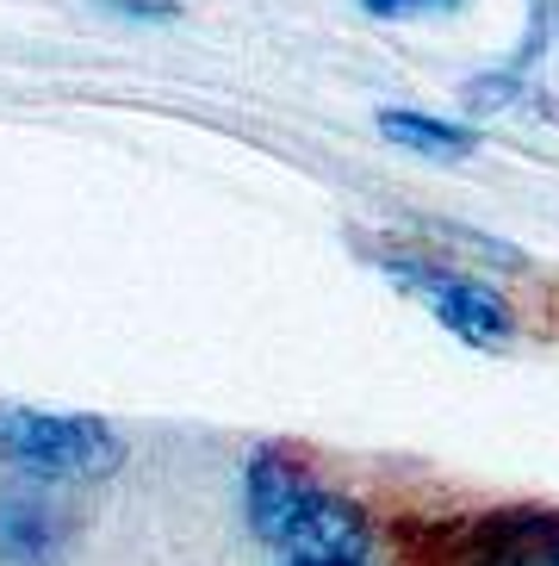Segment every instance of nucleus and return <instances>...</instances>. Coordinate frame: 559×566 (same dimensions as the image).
<instances>
[{
  "instance_id": "obj_10",
  "label": "nucleus",
  "mask_w": 559,
  "mask_h": 566,
  "mask_svg": "<svg viewBox=\"0 0 559 566\" xmlns=\"http://www.w3.org/2000/svg\"><path fill=\"white\" fill-rule=\"evenodd\" d=\"M286 566H373V560H286Z\"/></svg>"
},
{
  "instance_id": "obj_2",
  "label": "nucleus",
  "mask_w": 559,
  "mask_h": 566,
  "mask_svg": "<svg viewBox=\"0 0 559 566\" xmlns=\"http://www.w3.org/2000/svg\"><path fill=\"white\" fill-rule=\"evenodd\" d=\"M0 467L38 485H94L125 467V436L87 411H25L0 405Z\"/></svg>"
},
{
  "instance_id": "obj_9",
  "label": "nucleus",
  "mask_w": 559,
  "mask_h": 566,
  "mask_svg": "<svg viewBox=\"0 0 559 566\" xmlns=\"http://www.w3.org/2000/svg\"><path fill=\"white\" fill-rule=\"evenodd\" d=\"M373 19H404V13H454L466 0H361Z\"/></svg>"
},
{
  "instance_id": "obj_8",
  "label": "nucleus",
  "mask_w": 559,
  "mask_h": 566,
  "mask_svg": "<svg viewBox=\"0 0 559 566\" xmlns=\"http://www.w3.org/2000/svg\"><path fill=\"white\" fill-rule=\"evenodd\" d=\"M94 7L113 13V19H131V25H175V19H181L175 0H94Z\"/></svg>"
},
{
  "instance_id": "obj_6",
  "label": "nucleus",
  "mask_w": 559,
  "mask_h": 566,
  "mask_svg": "<svg viewBox=\"0 0 559 566\" xmlns=\"http://www.w3.org/2000/svg\"><path fill=\"white\" fill-rule=\"evenodd\" d=\"M497 530H504V548L516 566H559V511L510 504V511H497Z\"/></svg>"
},
{
  "instance_id": "obj_5",
  "label": "nucleus",
  "mask_w": 559,
  "mask_h": 566,
  "mask_svg": "<svg viewBox=\"0 0 559 566\" xmlns=\"http://www.w3.org/2000/svg\"><path fill=\"white\" fill-rule=\"evenodd\" d=\"M379 132H386V144H398V150H411V156H429V163H466L478 150L473 125L416 113V106H379Z\"/></svg>"
},
{
  "instance_id": "obj_4",
  "label": "nucleus",
  "mask_w": 559,
  "mask_h": 566,
  "mask_svg": "<svg viewBox=\"0 0 559 566\" xmlns=\"http://www.w3.org/2000/svg\"><path fill=\"white\" fill-rule=\"evenodd\" d=\"M68 535L75 516L50 492H0V566H56Z\"/></svg>"
},
{
  "instance_id": "obj_1",
  "label": "nucleus",
  "mask_w": 559,
  "mask_h": 566,
  "mask_svg": "<svg viewBox=\"0 0 559 566\" xmlns=\"http://www.w3.org/2000/svg\"><path fill=\"white\" fill-rule=\"evenodd\" d=\"M243 516L255 542L280 548L286 560H367L373 523L348 492L324 485L312 461L286 442H262L243 467Z\"/></svg>"
},
{
  "instance_id": "obj_3",
  "label": "nucleus",
  "mask_w": 559,
  "mask_h": 566,
  "mask_svg": "<svg viewBox=\"0 0 559 566\" xmlns=\"http://www.w3.org/2000/svg\"><path fill=\"white\" fill-rule=\"evenodd\" d=\"M379 268H386L404 293H416V300L435 312L442 331H454L461 343H473V349H504V343L516 336L510 300H504L497 286L461 274V268L423 262V255H379Z\"/></svg>"
},
{
  "instance_id": "obj_7",
  "label": "nucleus",
  "mask_w": 559,
  "mask_h": 566,
  "mask_svg": "<svg viewBox=\"0 0 559 566\" xmlns=\"http://www.w3.org/2000/svg\"><path fill=\"white\" fill-rule=\"evenodd\" d=\"M435 548V566H516L510 548H504V530H497V511L492 516H473V523H447V530L429 535Z\"/></svg>"
}]
</instances>
